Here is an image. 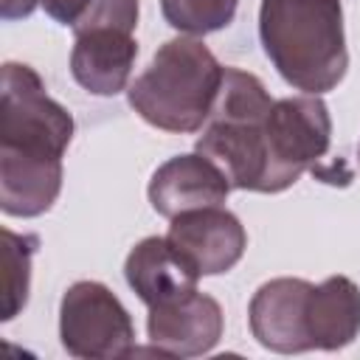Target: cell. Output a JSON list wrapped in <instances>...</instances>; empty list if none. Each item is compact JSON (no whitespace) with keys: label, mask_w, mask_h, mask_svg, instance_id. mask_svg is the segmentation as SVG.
Segmentation results:
<instances>
[{"label":"cell","mask_w":360,"mask_h":360,"mask_svg":"<svg viewBox=\"0 0 360 360\" xmlns=\"http://www.w3.org/2000/svg\"><path fill=\"white\" fill-rule=\"evenodd\" d=\"M259 39L278 76L301 93L323 96L349 70L340 0H262Z\"/></svg>","instance_id":"cell-1"},{"label":"cell","mask_w":360,"mask_h":360,"mask_svg":"<svg viewBox=\"0 0 360 360\" xmlns=\"http://www.w3.org/2000/svg\"><path fill=\"white\" fill-rule=\"evenodd\" d=\"M222 70L200 37L180 34L152 53L149 65L127 87V101L155 129L200 132L211 118Z\"/></svg>","instance_id":"cell-2"},{"label":"cell","mask_w":360,"mask_h":360,"mask_svg":"<svg viewBox=\"0 0 360 360\" xmlns=\"http://www.w3.org/2000/svg\"><path fill=\"white\" fill-rule=\"evenodd\" d=\"M273 101L256 73L225 65L211 118L194 149L222 169L231 188L262 194L267 174L264 118Z\"/></svg>","instance_id":"cell-3"},{"label":"cell","mask_w":360,"mask_h":360,"mask_svg":"<svg viewBox=\"0 0 360 360\" xmlns=\"http://www.w3.org/2000/svg\"><path fill=\"white\" fill-rule=\"evenodd\" d=\"M73 115L48 96L42 76L22 62L3 65L0 152L62 160L73 141Z\"/></svg>","instance_id":"cell-4"},{"label":"cell","mask_w":360,"mask_h":360,"mask_svg":"<svg viewBox=\"0 0 360 360\" xmlns=\"http://www.w3.org/2000/svg\"><path fill=\"white\" fill-rule=\"evenodd\" d=\"M332 143V115L321 96L276 98L264 118L267 174L262 194L290 188L304 172H315Z\"/></svg>","instance_id":"cell-5"},{"label":"cell","mask_w":360,"mask_h":360,"mask_svg":"<svg viewBox=\"0 0 360 360\" xmlns=\"http://www.w3.org/2000/svg\"><path fill=\"white\" fill-rule=\"evenodd\" d=\"M59 340L79 360H121L135 352V323L101 281H73L59 301Z\"/></svg>","instance_id":"cell-6"},{"label":"cell","mask_w":360,"mask_h":360,"mask_svg":"<svg viewBox=\"0 0 360 360\" xmlns=\"http://www.w3.org/2000/svg\"><path fill=\"white\" fill-rule=\"evenodd\" d=\"M169 242L197 267L200 276H219L239 264L248 248V231L239 217L222 205L191 208L169 222Z\"/></svg>","instance_id":"cell-7"},{"label":"cell","mask_w":360,"mask_h":360,"mask_svg":"<svg viewBox=\"0 0 360 360\" xmlns=\"http://www.w3.org/2000/svg\"><path fill=\"white\" fill-rule=\"evenodd\" d=\"M309 290L312 281L281 276L264 281L253 292L248 304V323L259 346L278 354L312 352V340L307 332Z\"/></svg>","instance_id":"cell-8"},{"label":"cell","mask_w":360,"mask_h":360,"mask_svg":"<svg viewBox=\"0 0 360 360\" xmlns=\"http://www.w3.org/2000/svg\"><path fill=\"white\" fill-rule=\"evenodd\" d=\"M222 326H225V315L219 301L200 290L149 307V318H146L149 343L169 357L208 354L219 343Z\"/></svg>","instance_id":"cell-9"},{"label":"cell","mask_w":360,"mask_h":360,"mask_svg":"<svg viewBox=\"0 0 360 360\" xmlns=\"http://www.w3.org/2000/svg\"><path fill=\"white\" fill-rule=\"evenodd\" d=\"M228 194L231 183L222 174V169L200 152L174 155L166 163H160L146 188L152 208L166 219L191 208L222 205Z\"/></svg>","instance_id":"cell-10"},{"label":"cell","mask_w":360,"mask_h":360,"mask_svg":"<svg viewBox=\"0 0 360 360\" xmlns=\"http://www.w3.org/2000/svg\"><path fill=\"white\" fill-rule=\"evenodd\" d=\"M124 278L146 307H158L194 292L202 276L169 236H143L127 253Z\"/></svg>","instance_id":"cell-11"},{"label":"cell","mask_w":360,"mask_h":360,"mask_svg":"<svg viewBox=\"0 0 360 360\" xmlns=\"http://www.w3.org/2000/svg\"><path fill=\"white\" fill-rule=\"evenodd\" d=\"M138 42L129 31L118 28H93L76 34L70 51V73L93 96H118L129 87L135 68Z\"/></svg>","instance_id":"cell-12"},{"label":"cell","mask_w":360,"mask_h":360,"mask_svg":"<svg viewBox=\"0 0 360 360\" xmlns=\"http://www.w3.org/2000/svg\"><path fill=\"white\" fill-rule=\"evenodd\" d=\"M307 332L312 349L338 352L360 335V287L349 276L312 284L307 298Z\"/></svg>","instance_id":"cell-13"},{"label":"cell","mask_w":360,"mask_h":360,"mask_svg":"<svg viewBox=\"0 0 360 360\" xmlns=\"http://www.w3.org/2000/svg\"><path fill=\"white\" fill-rule=\"evenodd\" d=\"M62 191V160L0 152V208L6 217H39Z\"/></svg>","instance_id":"cell-14"},{"label":"cell","mask_w":360,"mask_h":360,"mask_svg":"<svg viewBox=\"0 0 360 360\" xmlns=\"http://www.w3.org/2000/svg\"><path fill=\"white\" fill-rule=\"evenodd\" d=\"M3 262H6V295H3V321L17 318L28 304L31 290V259L39 248V236L14 233L3 228Z\"/></svg>","instance_id":"cell-15"},{"label":"cell","mask_w":360,"mask_h":360,"mask_svg":"<svg viewBox=\"0 0 360 360\" xmlns=\"http://www.w3.org/2000/svg\"><path fill=\"white\" fill-rule=\"evenodd\" d=\"M239 0H160L163 20L188 37H205L233 22Z\"/></svg>","instance_id":"cell-16"},{"label":"cell","mask_w":360,"mask_h":360,"mask_svg":"<svg viewBox=\"0 0 360 360\" xmlns=\"http://www.w3.org/2000/svg\"><path fill=\"white\" fill-rule=\"evenodd\" d=\"M138 0H93L84 17L73 25V34H84L93 28H118V31H135L138 25Z\"/></svg>","instance_id":"cell-17"},{"label":"cell","mask_w":360,"mask_h":360,"mask_svg":"<svg viewBox=\"0 0 360 360\" xmlns=\"http://www.w3.org/2000/svg\"><path fill=\"white\" fill-rule=\"evenodd\" d=\"M90 3L93 0H42V8H45V14L53 22L73 28L84 17V11L90 8Z\"/></svg>","instance_id":"cell-18"},{"label":"cell","mask_w":360,"mask_h":360,"mask_svg":"<svg viewBox=\"0 0 360 360\" xmlns=\"http://www.w3.org/2000/svg\"><path fill=\"white\" fill-rule=\"evenodd\" d=\"M37 6H42V0H0V17L8 22L22 20V17H31Z\"/></svg>","instance_id":"cell-19"},{"label":"cell","mask_w":360,"mask_h":360,"mask_svg":"<svg viewBox=\"0 0 360 360\" xmlns=\"http://www.w3.org/2000/svg\"><path fill=\"white\" fill-rule=\"evenodd\" d=\"M357 158H360V146H357Z\"/></svg>","instance_id":"cell-20"}]
</instances>
